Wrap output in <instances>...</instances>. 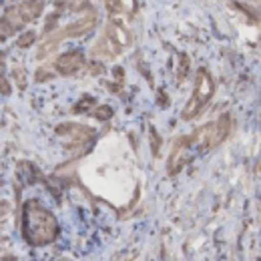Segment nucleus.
Here are the masks:
<instances>
[{
	"label": "nucleus",
	"instance_id": "nucleus-19",
	"mask_svg": "<svg viewBox=\"0 0 261 261\" xmlns=\"http://www.w3.org/2000/svg\"><path fill=\"white\" fill-rule=\"evenodd\" d=\"M14 79H18V87H20V89L27 87V83H24L27 76H24V70H22V68H14Z\"/></svg>",
	"mask_w": 261,
	"mask_h": 261
},
{
	"label": "nucleus",
	"instance_id": "nucleus-17",
	"mask_svg": "<svg viewBox=\"0 0 261 261\" xmlns=\"http://www.w3.org/2000/svg\"><path fill=\"white\" fill-rule=\"evenodd\" d=\"M53 79H55V72H50L46 66H40L36 70V74H34V81L36 83H44V81H53Z\"/></svg>",
	"mask_w": 261,
	"mask_h": 261
},
{
	"label": "nucleus",
	"instance_id": "nucleus-7",
	"mask_svg": "<svg viewBox=\"0 0 261 261\" xmlns=\"http://www.w3.org/2000/svg\"><path fill=\"white\" fill-rule=\"evenodd\" d=\"M189 151H191L189 135L187 137H179L173 143V149H171V155H169V161H167V173H169V177H175L185 167V163L189 161Z\"/></svg>",
	"mask_w": 261,
	"mask_h": 261
},
{
	"label": "nucleus",
	"instance_id": "nucleus-13",
	"mask_svg": "<svg viewBox=\"0 0 261 261\" xmlns=\"http://www.w3.org/2000/svg\"><path fill=\"white\" fill-rule=\"evenodd\" d=\"M189 70H191L189 57H187V55H179V65H177V70H175V79H177V83H183V81L187 79Z\"/></svg>",
	"mask_w": 261,
	"mask_h": 261
},
{
	"label": "nucleus",
	"instance_id": "nucleus-16",
	"mask_svg": "<svg viewBox=\"0 0 261 261\" xmlns=\"http://www.w3.org/2000/svg\"><path fill=\"white\" fill-rule=\"evenodd\" d=\"M149 137H151V151H153V155L157 157L159 155V145H161V137H159V133L155 127H151L149 129Z\"/></svg>",
	"mask_w": 261,
	"mask_h": 261
},
{
	"label": "nucleus",
	"instance_id": "nucleus-22",
	"mask_svg": "<svg viewBox=\"0 0 261 261\" xmlns=\"http://www.w3.org/2000/svg\"><path fill=\"white\" fill-rule=\"evenodd\" d=\"M4 59H6V53L0 50V70H4Z\"/></svg>",
	"mask_w": 261,
	"mask_h": 261
},
{
	"label": "nucleus",
	"instance_id": "nucleus-18",
	"mask_svg": "<svg viewBox=\"0 0 261 261\" xmlns=\"http://www.w3.org/2000/svg\"><path fill=\"white\" fill-rule=\"evenodd\" d=\"M10 93H12V89H10V85H8V79L0 72V95H2V97H8Z\"/></svg>",
	"mask_w": 261,
	"mask_h": 261
},
{
	"label": "nucleus",
	"instance_id": "nucleus-24",
	"mask_svg": "<svg viewBox=\"0 0 261 261\" xmlns=\"http://www.w3.org/2000/svg\"><path fill=\"white\" fill-rule=\"evenodd\" d=\"M0 185H2V181H0Z\"/></svg>",
	"mask_w": 261,
	"mask_h": 261
},
{
	"label": "nucleus",
	"instance_id": "nucleus-2",
	"mask_svg": "<svg viewBox=\"0 0 261 261\" xmlns=\"http://www.w3.org/2000/svg\"><path fill=\"white\" fill-rule=\"evenodd\" d=\"M98 22V12L97 8L91 4L87 6L85 10H81V16L76 20H72L70 24H66L65 29H59V31H53V33L44 34L42 36V44H40V53L38 57L44 59L46 55H50L63 40H68V38H81L85 34L93 33L97 29Z\"/></svg>",
	"mask_w": 261,
	"mask_h": 261
},
{
	"label": "nucleus",
	"instance_id": "nucleus-8",
	"mask_svg": "<svg viewBox=\"0 0 261 261\" xmlns=\"http://www.w3.org/2000/svg\"><path fill=\"white\" fill-rule=\"evenodd\" d=\"M93 57L98 59V61H113V59H117L121 53H125L111 36H107V34L102 33L100 36L97 38V42L93 44Z\"/></svg>",
	"mask_w": 261,
	"mask_h": 261
},
{
	"label": "nucleus",
	"instance_id": "nucleus-15",
	"mask_svg": "<svg viewBox=\"0 0 261 261\" xmlns=\"http://www.w3.org/2000/svg\"><path fill=\"white\" fill-rule=\"evenodd\" d=\"M91 115H93L97 121H109V119H113L115 111H113V107H109V105H98V107H95V109L91 111Z\"/></svg>",
	"mask_w": 261,
	"mask_h": 261
},
{
	"label": "nucleus",
	"instance_id": "nucleus-14",
	"mask_svg": "<svg viewBox=\"0 0 261 261\" xmlns=\"http://www.w3.org/2000/svg\"><path fill=\"white\" fill-rule=\"evenodd\" d=\"M36 40V31H22V33L16 36V46L18 48H31Z\"/></svg>",
	"mask_w": 261,
	"mask_h": 261
},
{
	"label": "nucleus",
	"instance_id": "nucleus-6",
	"mask_svg": "<svg viewBox=\"0 0 261 261\" xmlns=\"http://www.w3.org/2000/svg\"><path fill=\"white\" fill-rule=\"evenodd\" d=\"M53 66H55V72L57 74H61V76H72L81 68H85L87 63H85V55L79 48H70V50L63 53V55H59Z\"/></svg>",
	"mask_w": 261,
	"mask_h": 261
},
{
	"label": "nucleus",
	"instance_id": "nucleus-4",
	"mask_svg": "<svg viewBox=\"0 0 261 261\" xmlns=\"http://www.w3.org/2000/svg\"><path fill=\"white\" fill-rule=\"evenodd\" d=\"M213 95H215V81H213L211 72L205 66H199L195 72L193 93H191V98L187 100V105L181 113V119L183 121H193L195 117H199L203 113V109L211 102Z\"/></svg>",
	"mask_w": 261,
	"mask_h": 261
},
{
	"label": "nucleus",
	"instance_id": "nucleus-23",
	"mask_svg": "<svg viewBox=\"0 0 261 261\" xmlns=\"http://www.w3.org/2000/svg\"><path fill=\"white\" fill-rule=\"evenodd\" d=\"M0 42H2V34H0Z\"/></svg>",
	"mask_w": 261,
	"mask_h": 261
},
{
	"label": "nucleus",
	"instance_id": "nucleus-5",
	"mask_svg": "<svg viewBox=\"0 0 261 261\" xmlns=\"http://www.w3.org/2000/svg\"><path fill=\"white\" fill-rule=\"evenodd\" d=\"M57 135L66 141V151H76V153H81L83 147L89 149L91 143L97 139V130L87 127V125H79V123H61V125H57Z\"/></svg>",
	"mask_w": 261,
	"mask_h": 261
},
{
	"label": "nucleus",
	"instance_id": "nucleus-3",
	"mask_svg": "<svg viewBox=\"0 0 261 261\" xmlns=\"http://www.w3.org/2000/svg\"><path fill=\"white\" fill-rule=\"evenodd\" d=\"M231 133V117L227 113H223L219 119L207 123V125H201L199 129H195V133L189 135V145L191 149H195L199 153H205V151H211L215 147H219Z\"/></svg>",
	"mask_w": 261,
	"mask_h": 261
},
{
	"label": "nucleus",
	"instance_id": "nucleus-1",
	"mask_svg": "<svg viewBox=\"0 0 261 261\" xmlns=\"http://www.w3.org/2000/svg\"><path fill=\"white\" fill-rule=\"evenodd\" d=\"M22 237L33 247H44L57 241L61 225L53 211H48L42 203L36 199H31L22 205Z\"/></svg>",
	"mask_w": 261,
	"mask_h": 261
},
{
	"label": "nucleus",
	"instance_id": "nucleus-12",
	"mask_svg": "<svg viewBox=\"0 0 261 261\" xmlns=\"http://www.w3.org/2000/svg\"><path fill=\"white\" fill-rule=\"evenodd\" d=\"M95 107H97V98L91 97V95H83V97L72 105L70 113H72V115H87V113H91Z\"/></svg>",
	"mask_w": 261,
	"mask_h": 261
},
{
	"label": "nucleus",
	"instance_id": "nucleus-9",
	"mask_svg": "<svg viewBox=\"0 0 261 261\" xmlns=\"http://www.w3.org/2000/svg\"><path fill=\"white\" fill-rule=\"evenodd\" d=\"M105 34L111 36L123 50H127L133 42V36H130L129 29L119 20V16H109L107 20V27H105Z\"/></svg>",
	"mask_w": 261,
	"mask_h": 261
},
{
	"label": "nucleus",
	"instance_id": "nucleus-11",
	"mask_svg": "<svg viewBox=\"0 0 261 261\" xmlns=\"http://www.w3.org/2000/svg\"><path fill=\"white\" fill-rule=\"evenodd\" d=\"M18 8H20V12L24 14V18H27L29 22H33V20H36V18L42 14V10H44V0H20V2H18Z\"/></svg>",
	"mask_w": 261,
	"mask_h": 261
},
{
	"label": "nucleus",
	"instance_id": "nucleus-10",
	"mask_svg": "<svg viewBox=\"0 0 261 261\" xmlns=\"http://www.w3.org/2000/svg\"><path fill=\"white\" fill-rule=\"evenodd\" d=\"M105 4H107V10H109L111 16L125 14V16L130 18L137 12V8H139V2L137 0H105Z\"/></svg>",
	"mask_w": 261,
	"mask_h": 261
},
{
	"label": "nucleus",
	"instance_id": "nucleus-20",
	"mask_svg": "<svg viewBox=\"0 0 261 261\" xmlns=\"http://www.w3.org/2000/svg\"><path fill=\"white\" fill-rule=\"evenodd\" d=\"M89 70H91V74H102L105 72V66L100 65V63H91Z\"/></svg>",
	"mask_w": 261,
	"mask_h": 261
},
{
	"label": "nucleus",
	"instance_id": "nucleus-21",
	"mask_svg": "<svg viewBox=\"0 0 261 261\" xmlns=\"http://www.w3.org/2000/svg\"><path fill=\"white\" fill-rule=\"evenodd\" d=\"M10 211V203L8 201H0V219Z\"/></svg>",
	"mask_w": 261,
	"mask_h": 261
}]
</instances>
